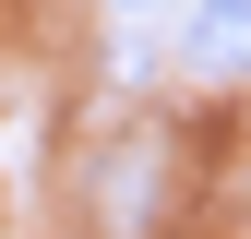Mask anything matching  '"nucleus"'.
I'll return each mask as SVG.
<instances>
[{
  "label": "nucleus",
  "instance_id": "nucleus-1",
  "mask_svg": "<svg viewBox=\"0 0 251 239\" xmlns=\"http://www.w3.org/2000/svg\"><path fill=\"white\" fill-rule=\"evenodd\" d=\"M179 48H192V72H251V0H192Z\"/></svg>",
  "mask_w": 251,
  "mask_h": 239
}]
</instances>
